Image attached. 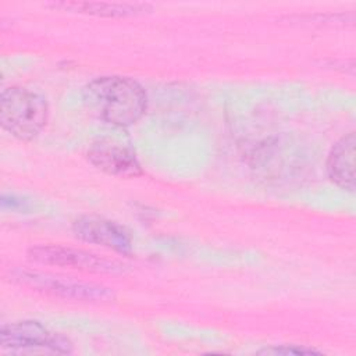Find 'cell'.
<instances>
[{
	"label": "cell",
	"instance_id": "cell-1",
	"mask_svg": "<svg viewBox=\"0 0 356 356\" xmlns=\"http://www.w3.org/2000/svg\"><path fill=\"white\" fill-rule=\"evenodd\" d=\"M82 96L102 120L117 127H129L139 121L147 106L145 89L128 76L95 78L85 85Z\"/></svg>",
	"mask_w": 356,
	"mask_h": 356
},
{
	"label": "cell",
	"instance_id": "cell-5",
	"mask_svg": "<svg viewBox=\"0 0 356 356\" xmlns=\"http://www.w3.org/2000/svg\"><path fill=\"white\" fill-rule=\"evenodd\" d=\"M31 260L57 267H70L90 273H103V274H118L124 271V264L100 257L95 253L74 249L61 245H39L28 250Z\"/></svg>",
	"mask_w": 356,
	"mask_h": 356
},
{
	"label": "cell",
	"instance_id": "cell-10",
	"mask_svg": "<svg viewBox=\"0 0 356 356\" xmlns=\"http://www.w3.org/2000/svg\"><path fill=\"white\" fill-rule=\"evenodd\" d=\"M261 355H320L321 352L313 348L298 346V345H282V346H271L259 350Z\"/></svg>",
	"mask_w": 356,
	"mask_h": 356
},
{
	"label": "cell",
	"instance_id": "cell-4",
	"mask_svg": "<svg viewBox=\"0 0 356 356\" xmlns=\"http://www.w3.org/2000/svg\"><path fill=\"white\" fill-rule=\"evenodd\" d=\"M14 278L36 291H42L64 299L82 302H107L114 298L113 291L103 285L76 281L68 277H58L49 273L18 270L14 273Z\"/></svg>",
	"mask_w": 356,
	"mask_h": 356
},
{
	"label": "cell",
	"instance_id": "cell-8",
	"mask_svg": "<svg viewBox=\"0 0 356 356\" xmlns=\"http://www.w3.org/2000/svg\"><path fill=\"white\" fill-rule=\"evenodd\" d=\"M355 132L343 135L331 149L327 161L328 177L342 189L355 191Z\"/></svg>",
	"mask_w": 356,
	"mask_h": 356
},
{
	"label": "cell",
	"instance_id": "cell-7",
	"mask_svg": "<svg viewBox=\"0 0 356 356\" xmlns=\"http://www.w3.org/2000/svg\"><path fill=\"white\" fill-rule=\"evenodd\" d=\"M74 235L88 243L102 245L114 252L127 254L132 242L129 234L117 222L99 216H81L72 222Z\"/></svg>",
	"mask_w": 356,
	"mask_h": 356
},
{
	"label": "cell",
	"instance_id": "cell-3",
	"mask_svg": "<svg viewBox=\"0 0 356 356\" xmlns=\"http://www.w3.org/2000/svg\"><path fill=\"white\" fill-rule=\"evenodd\" d=\"M0 345L13 353H71L72 343L61 334L49 331L33 320L4 324Z\"/></svg>",
	"mask_w": 356,
	"mask_h": 356
},
{
	"label": "cell",
	"instance_id": "cell-9",
	"mask_svg": "<svg viewBox=\"0 0 356 356\" xmlns=\"http://www.w3.org/2000/svg\"><path fill=\"white\" fill-rule=\"evenodd\" d=\"M51 8H60L63 11L89 14L96 17L121 18L140 15L152 11V6L143 3H107V1H54L46 4Z\"/></svg>",
	"mask_w": 356,
	"mask_h": 356
},
{
	"label": "cell",
	"instance_id": "cell-2",
	"mask_svg": "<svg viewBox=\"0 0 356 356\" xmlns=\"http://www.w3.org/2000/svg\"><path fill=\"white\" fill-rule=\"evenodd\" d=\"M49 104L40 93L11 86L0 96V122L4 131L14 138L28 142L35 139L46 127Z\"/></svg>",
	"mask_w": 356,
	"mask_h": 356
},
{
	"label": "cell",
	"instance_id": "cell-6",
	"mask_svg": "<svg viewBox=\"0 0 356 356\" xmlns=\"http://www.w3.org/2000/svg\"><path fill=\"white\" fill-rule=\"evenodd\" d=\"M88 160L108 175L121 178H135L142 174L140 164L134 150L111 139H99L93 142L86 153Z\"/></svg>",
	"mask_w": 356,
	"mask_h": 356
}]
</instances>
